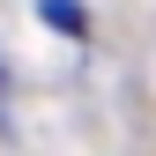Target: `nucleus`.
<instances>
[{"instance_id": "f257e3e1", "label": "nucleus", "mask_w": 156, "mask_h": 156, "mask_svg": "<svg viewBox=\"0 0 156 156\" xmlns=\"http://www.w3.org/2000/svg\"><path fill=\"white\" fill-rule=\"evenodd\" d=\"M37 15H45L52 30H67V37H82V8H74V0H45Z\"/></svg>"}, {"instance_id": "f03ea898", "label": "nucleus", "mask_w": 156, "mask_h": 156, "mask_svg": "<svg viewBox=\"0 0 156 156\" xmlns=\"http://www.w3.org/2000/svg\"><path fill=\"white\" fill-rule=\"evenodd\" d=\"M0 112H8V67H0Z\"/></svg>"}]
</instances>
